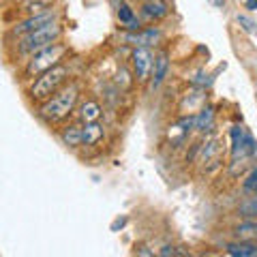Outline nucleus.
I'll use <instances>...</instances> for the list:
<instances>
[{
  "label": "nucleus",
  "mask_w": 257,
  "mask_h": 257,
  "mask_svg": "<svg viewBox=\"0 0 257 257\" xmlns=\"http://www.w3.org/2000/svg\"><path fill=\"white\" fill-rule=\"evenodd\" d=\"M238 216H242V219H246V221H257V195L246 197L244 202H240Z\"/></svg>",
  "instance_id": "nucleus-16"
},
{
  "label": "nucleus",
  "mask_w": 257,
  "mask_h": 257,
  "mask_svg": "<svg viewBox=\"0 0 257 257\" xmlns=\"http://www.w3.org/2000/svg\"><path fill=\"white\" fill-rule=\"evenodd\" d=\"M140 13L144 20L148 22H159L170 15V7H167L165 0H142Z\"/></svg>",
  "instance_id": "nucleus-8"
},
{
  "label": "nucleus",
  "mask_w": 257,
  "mask_h": 257,
  "mask_svg": "<svg viewBox=\"0 0 257 257\" xmlns=\"http://www.w3.org/2000/svg\"><path fill=\"white\" fill-rule=\"evenodd\" d=\"M242 191L248 195H257V167L248 172V176L242 180Z\"/></svg>",
  "instance_id": "nucleus-19"
},
{
  "label": "nucleus",
  "mask_w": 257,
  "mask_h": 257,
  "mask_svg": "<svg viewBox=\"0 0 257 257\" xmlns=\"http://www.w3.org/2000/svg\"><path fill=\"white\" fill-rule=\"evenodd\" d=\"M60 140H62L64 146H69V148L84 146V140H82V126H77V124L64 126L62 131H60Z\"/></svg>",
  "instance_id": "nucleus-12"
},
{
  "label": "nucleus",
  "mask_w": 257,
  "mask_h": 257,
  "mask_svg": "<svg viewBox=\"0 0 257 257\" xmlns=\"http://www.w3.org/2000/svg\"><path fill=\"white\" fill-rule=\"evenodd\" d=\"M210 3H212L214 7H219V9H223V7H225V0H210Z\"/></svg>",
  "instance_id": "nucleus-23"
},
{
  "label": "nucleus",
  "mask_w": 257,
  "mask_h": 257,
  "mask_svg": "<svg viewBox=\"0 0 257 257\" xmlns=\"http://www.w3.org/2000/svg\"><path fill=\"white\" fill-rule=\"evenodd\" d=\"M62 32H64L62 24L54 22V24H50V26L30 32V35H26V37H20L18 41H15V56H18V58H30V56L37 54L39 50H43V47L60 41Z\"/></svg>",
  "instance_id": "nucleus-3"
},
{
  "label": "nucleus",
  "mask_w": 257,
  "mask_h": 257,
  "mask_svg": "<svg viewBox=\"0 0 257 257\" xmlns=\"http://www.w3.org/2000/svg\"><path fill=\"white\" fill-rule=\"evenodd\" d=\"M69 75H71V69L64 62H58L56 67L47 69L45 73H41V75L35 79V82H32L30 90H28L30 101H35V103L47 101L52 94H56V92L60 90L62 84L69 79Z\"/></svg>",
  "instance_id": "nucleus-2"
},
{
  "label": "nucleus",
  "mask_w": 257,
  "mask_h": 257,
  "mask_svg": "<svg viewBox=\"0 0 257 257\" xmlns=\"http://www.w3.org/2000/svg\"><path fill=\"white\" fill-rule=\"evenodd\" d=\"M103 114L101 105L96 101H86L82 107H79V120L86 124V122H94V120H99Z\"/></svg>",
  "instance_id": "nucleus-14"
},
{
  "label": "nucleus",
  "mask_w": 257,
  "mask_h": 257,
  "mask_svg": "<svg viewBox=\"0 0 257 257\" xmlns=\"http://www.w3.org/2000/svg\"><path fill=\"white\" fill-rule=\"evenodd\" d=\"M131 62H133L135 77L140 82H146L152 73V67H155V56H152L150 47H135L131 54Z\"/></svg>",
  "instance_id": "nucleus-6"
},
{
  "label": "nucleus",
  "mask_w": 257,
  "mask_h": 257,
  "mask_svg": "<svg viewBox=\"0 0 257 257\" xmlns=\"http://www.w3.org/2000/svg\"><path fill=\"white\" fill-rule=\"evenodd\" d=\"M231 138V159H236L240 155V148H242V140H244V128L240 124H234L229 131Z\"/></svg>",
  "instance_id": "nucleus-18"
},
{
  "label": "nucleus",
  "mask_w": 257,
  "mask_h": 257,
  "mask_svg": "<svg viewBox=\"0 0 257 257\" xmlns=\"http://www.w3.org/2000/svg\"><path fill=\"white\" fill-rule=\"evenodd\" d=\"M159 255H187L184 251H178L176 246H165V248H161Z\"/></svg>",
  "instance_id": "nucleus-21"
},
{
  "label": "nucleus",
  "mask_w": 257,
  "mask_h": 257,
  "mask_svg": "<svg viewBox=\"0 0 257 257\" xmlns=\"http://www.w3.org/2000/svg\"><path fill=\"white\" fill-rule=\"evenodd\" d=\"M225 253L234 257H257V244L251 242H229L225 244Z\"/></svg>",
  "instance_id": "nucleus-13"
},
{
  "label": "nucleus",
  "mask_w": 257,
  "mask_h": 257,
  "mask_svg": "<svg viewBox=\"0 0 257 257\" xmlns=\"http://www.w3.org/2000/svg\"><path fill=\"white\" fill-rule=\"evenodd\" d=\"M212 120H214V109L210 105H206L199 109V114L195 116V131L206 133L212 128Z\"/></svg>",
  "instance_id": "nucleus-15"
},
{
  "label": "nucleus",
  "mask_w": 257,
  "mask_h": 257,
  "mask_svg": "<svg viewBox=\"0 0 257 257\" xmlns=\"http://www.w3.org/2000/svg\"><path fill=\"white\" fill-rule=\"evenodd\" d=\"M79 94H82V86H79L77 82H71L69 86L60 88L56 94H52L50 99L41 103V107H39V111H37L39 118L47 124L62 122V120L69 118L71 111L75 109Z\"/></svg>",
  "instance_id": "nucleus-1"
},
{
  "label": "nucleus",
  "mask_w": 257,
  "mask_h": 257,
  "mask_svg": "<svg viewBox=\"0 0 257 257\" xmlns=\"http://www.w3.org/2000/svg\"><path fill=\"white\" fill-rule=\"evenodd\" d=\"M234 234L242 240H248V238H255L257 240V221H242L240 225L234 227Z\"/></svg>",
  "instance_id": "nucleus-17"
},
{
  "label": "nucleus",
  "mask_w": 257,
  "mask_h": 257,
  "mask_svg": "<svg viewBox=\"0 0 257 257\" xmlns=\"http://www.w3.org/2000/svg\"><path fill=\"white\" fill-rule=\"evenodd\" d=\"M47 3H52V0H47Z\"/></svg>",
  "instance_id": "nucleus-24"
},
{
  "label": "nucleus",
  "mask_w": 257,
  "mask_h": 257,
  "mask_svg": "<svg viewBox=\"0 0 257 257\" xmlns=\"http://www.w3.org/2000/svg\"><path fill=\"white\" fill-rule=\"evenodd\" d=\"M244 7L248 11H257V0H244Z\"/></svg>",
  "instance_id": "nucleus-22"
},
{
  "label": "nucleus",
  "mask_w": 257,
  "mask_h": 257,
  "mask_svg": "<svg viewBox=\"0 0 257 257\" xmlns=\"http://www.w3.org/2000/svg\"><path fill=\"white\" fill-rule=\"evenodd\" d=\"M69 54V47L56 41L52 45L43 47V50H39L37 54H32L30 58H26V67H24V77H39L41 73H45L47 69L56 67L58 62L64 60V56Z\"/></svg>",
  "instance_id": "nucleus-4"
},
{
  "label": "nucleus",
  "mask_w": 257,
  "mask_h": 257,
  "mask_svg": "<svg viewBox=\"0 0 257 257\" xmlns=\"http://www.w3.org/2000/svg\"><path fill=\"white\" fill-rule=\"evenodd\" d=\"M128 43L135 45V47H152V45H157L159 43V39H161V30L157 26H150L146 30H135V32H128V35L124 37Z\"/></svg>",
  "instance_id": "nucleus-7"
},
{
  "label": "nucleus",
  "mask_w": 257,
  "mask_h": 257,
  "mask_svg": "<svg viewBox=\"0 0 257 257\" xmlns=\"http://www.w3.org/2000/svg\"><path fill=\"white\" fill-rule=\"evenodd\" d=\"M54 22H58V13H56L54 9L45 11V13H39V15H28V18H24L22 22L13 24L11 30H9V37H13V39L26 37V35H30V32L50 26V24H54Z\"/></svg>",
  "instance_id": "nucleus-5"
},
{
  "label": "nucleus",
  "mask_w": 257,
  "mask_h": 257,
  "mask_svg": "<svg viewBox=\"0 0 257 257\" xmlns=\"http://www.w3.org/2000/svg\"><path fill=\"white\" fill-rule=\"evenodd\" d=\"M116 18H118V22L122 24L126 30H131V32H135V30L142 28V22L135 18V11H133L126 3H120V5L116 7Z\"/></svg>",
  "instance_id": "nucleus-11"
},
{
  "label": "nucleus",
  "mask_w": 257,
  "mask_h": 257,
  "mask_svg": "<svg viewBox=\"0 0 257 257\" xmlns=\"http://www.w3.org/2000/svg\"><path fill=\"white\" fill-rule=\"evenodd\" d=\"M103 138H105V126H103L99 120L94 122H86L82 126V140H84V146H96Z\"/></svg>",
  "instance_id": "nucleus-10"
},
{
  "label": "nucleus",
  "mask_w": 257,
  "mask_h": 257,
  "mask_svg": "<svg viewBox=\"0 0 257 257\" xmlns=\"http://www.w3.org/2000/svg\"><path fill=\"white\" fill-rule=\"evenodd\" d=\"M167 73H170V52L161 50L159 56L155 58V67H152V90H157L165 82Z\"/></svg>",
  "instance_id": "nucleus-9"
},
{
  "label": "nucleus",
  "mask_w": 257,
  "mask_h": 257,
  "mask_svg": "<svg viewBox=\"0 0 257 257\" xmlns=\"http://www.w3.org/2000/svg\"><path fill=\"white\" fill-rule=\"evenodd\" d=\"M238 24L242 26L246 32H257V24L253 20H248L246 15H238Z\"/></svg>",
  "instance_id": "nucleus-20"
}]
</instances>
